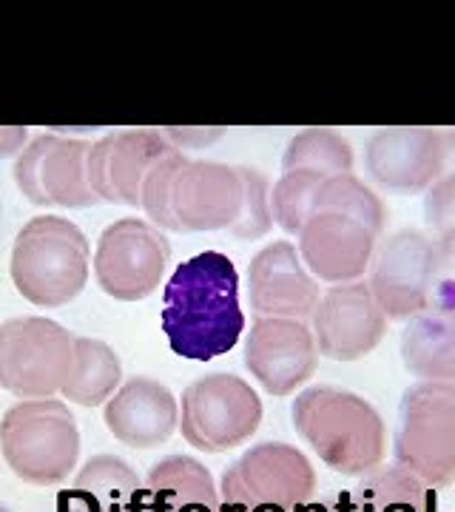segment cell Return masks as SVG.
Listing matches in <instances>:
<instances>
[{"label":"cell","mask_w":455,"mask_h":512,"mask_svg":"<svg viewBox=\"0 0 455 512\" xmlns=\"http://www.w3.org/2000/svg\"><path fill=\"white\" fill-rule=\"evenodd\" d=\"M185 163H188V157L180 148L171 151L168 157H163L151 168L146 185H143V211L160 231H177L180 234V225H177L174 208H171V188H174V180H177V174Z\"/></svg>","instance_id":"4316f807"},{"label":"cell","mask_w":455,"mask_h":512,"mask_svg":"<svg viewBox=\"0 0 455 512\" xmlns=\"http://www.w3.org/2000/svg\"><path fill=\"white\" fill-rule=\"evenodd\" d=\"M57 512H109V507L94 493L72 487L57 493Z\"/></svg>","instance_id":"83f0119b"},{"label":"cell","mask_w":455,"mask_h":512,"mask_svg":"<svg viewBox=\"0 0 455 512\" xmlns=\"http://www.w3.org/2000/svg\"><path fill=\"white\" fill-rule=\"evenodd\" d=\"M319 365L313 328L302 319H256L245 339V367L271 396H291Z\"/></svg>","instance_id":"e0dca14e"},{"label":"cell","mask_w":455,"mask_h":512,"mask_svg":"<svg viewBox=\"0 0 455 512\" xmlns=\"http://www.w3.org/2000/svg\"><path fill=\"white\" fill-rule=\"evenodd\" d=\"M353 495L362 498L373 512H436L438 507L436 490L419 476L401 470L399 464L367 473Z\"/></svg>","instance_id":"603a6c76"},{"label":"cell","mask_w":455,"mask_h":512,"mask_svg":"<svg viewBox=\"0 0 455 512\" xmlns=\"http://www.w3.org/2000/svg\"><path fill=\"white\" fill-rule=\"evenodd\" d=\"M177 146L163 131H114L89 151V183L103 202L143 208V185L151 168Z\"/></svg>","instance_id":"2e32d148"},{"label":"cell","mask_w":455,"mask_h":512,"mask_svg":"<svg viewBox=\"0 0 455 512\" xmlns=\"http://www.w3.org/2000/svg\"><path fill=\"white\" fill-rule=\"evenodd\" d=\"M387 316L367 282L330 285L313 313L319 353L333 362H356L379 348Z\"/></svg>","instance_id":"9a60e30c"},{"label":"cell","mask_w":455,"mask_h":512,"mask_svg":"<svg viewBox=\"0 0 455 512\" xmlns=\"http://www.w3.org/2000/svg\"><path fill=\"white\" fill-rule=\"evenodd\" d=\"M248 296L256 319H313L319 285L305 271L302 256L288 239L265 245L248 265Z\"/></svg>","instance_id":"ac0fdd59"},{"label":"cell","mask_w":455,"mask_h":512,"mask_svg":"<svg viewBox=\"0 0 455 512\" xmlns=\"http://www.w3.org/2000/svg\"><path fill=\"white\" fill-rule=\"evenodd\" d=\"M171 208L182 234H234L245 220L248 208V168L211 160H188L171 188Z\"/></svg>","instance_id":"4fadbf2b"},{"label":"cell","mask_w":455,"mask_h":512,"mask_svg":"<svg viewBox=\"0 0 455 512\" xmlns=\"http://www.w3.org/2000/svg\"><path fill=\"white\" fill-rule=\"evenodd\" d=\"M74 487L97 495L111 512L114 507H123V504L137 498V493H140V478H137V473L128 467L123 458L94 456L77 473Z\"/></svg>","instance_id":"484cf974"},{"label":"cell","mask_w":455,"mask_h":512,"mask_svg":"<svg viewBox=\"0 0 455 512\" xmlns=\"http://www.w3.org/2000/svg\"><path fill=\"white\" fill-rule=\"evenodd\" d=\"M262 424L254 387L234 373H211L182 390V439L202 453H228Z\"/></svg>","instance_id":"9c48e42d"},{"label":"cell","mask_w":455,"mask_h":512,"mask_svg":"<svg viewBox=\"0 0 455 512\" xmlns=\"http://www.w3.org/2000/svg\"><path fill=\"white\" fill-rule=\"evenodd\" d=\"M367 285L387 319H410L430 305L438 285L455 274L436 239L416 228L396 231L376 245Z\"/></svg>","instance_id":"52a82bcc"},{"label":"cell","mask_w":455,"mask_h":512,"mask_svg":"<svg viewBox=\"0 0 455 512\" xmlns=\"http://www.w3.org/2000/svg\"><path fill=\"white\" fill-rule=\"evenodd\" d=\"M89 239L63 217H35L12 245V282L37 308L72 302L89 282Z\"/></svg>","instance_id":"277c9868"},{"label":"cell","mask_w":455,"mask_h":512,"mask_svg":"<svg viewBox=\"0 0 455 512\" xmlns=\"http://www.w3.org/2000/svg\"><path fill=\"white\" fill-rule=\"evenodd\" d=\"M3 458L29 484H60L77 467L80 433L60 399H29L6 410L0 424Z\"/></svg>","instance_id":"8992f818"},{"label":"cell","mask_w":455,"mask_h":512,"mask_svg":"<svg viewBox=\"0 0 455 512\" xmlns=\"http://www.w3.org/2000/svg\"><path fill=\"white\" fill-rule=\"evenodd\" d=\"M384 220V202L359 177L342 174L325 180L296 237L305 268L328 285L359 282L370 271Z\"/></svg>","instance_id":"7a4b0ae2"},{"label":"cell","mask_w":455,"mask_h":512,"mask_svg":"<svg viewBox=\"0 0 455 512\" xmlns=\"http://www.w3.org/2000/svg\"><path fill=\"white\" fill-rule=\"evenodd\" d=\"M86 140H63L57 134H37L20 151L15 163V183L32 205L91 208L103 202L89 183Z\"/></svg>","instance_id":"5bb4252c"},{"label":"cell","mask_w":455,"mask_h":512,"mask_svg":"<svg viewBox=\"0 0 455 512\" xmlns=\"http://www.w3.org/2000/svg\"><path fill=\"white\" fill-rule=\"evenodd\" d=\"M140 493H143V490H140ZM140 493H137L134 501H128V504H123V507H114L111 512H146L143 510V504H140Z\"/></svg>","instance_id":"836d02e7"},{"label":"cell","mask_w":455,"mask_h":512,"mask_svg":"<svg viewBox=\"0 0 455 512\" xmlns=\"http://www.w3.org/2000/svg\"><path fill=\"white\" fill-rule=\"evenodd\" d=\"M393 456L427 487H455V384L416 382L404 390Z\"/></svg>","instance_id":"5b68a950"},{"label":"cell","mask_w":455,"mask_h":512,"mask_svg":"<svg viewBox=\"0 0 455 512\" xmlns=\"http://www.w3.org/2000/svg\"><path fill=\"white\" fill-rule=\"evenodd\" d=\"M291 419L333 473L364 478L382 467L387 430L379 410L362 396L330 384L308 387L293 399Z\"/></svg>","instance_id":"3957f363"},{"label":"cell","mask_w":455,"mask_h":512,"mask_svg":"<svg viewBox=\"0 0 455 512\" xmlns=\"http://www.w3.org/2000/svg\"><path fill=\"white\" fill-rule=\"evenodd\" d=\"M15 140L18 143L26 140V128H0V157H9V154L18 151Z\"/></svg>","instance_id":"4dcf8cb0"},{"label":"cell","mask_w":455,"mask_h":512,"mask_svg":"<svg viewBox=\"0 0 455 512\" xmlns=\"http://www.w3.org/2000/svg\"><path fill=\"white\" fill-rule=\"evenodd\" d=\"M77 336L40 316L9 319L0 328V384L20 399L63 393L74 367Z\"/></svg>","instance_id":"ba28073f"},{"label":"cell","mask_w":455,"mask_h":512,"mask_svg":"<svg viewBox=\"0 0 455 512\" xmlns=\"http://www.w3.org/2000/svg\"><path fill=\"white\" fill-rule=\"evenodd\" d=\"M455 131L441 128H382L364 151L367 174L387 191L421 194L430 191L450 171Z\"/></svg>","instance_id":"7c38bea8"},{"label":"cell","mask_w":455,"mask_h":512,"mask_svg":"<svg viewBox=\"0 0 455 512\" xmlns=\"http://www.w3.org/2000/svg\"><path fill=\"white\" fill-rule=\"evenodd\" d=\"M120 379H123L120 356L100 339L77 336L72 376L63 387V396L80 407H97L111 399Z\"/></svg>","instance_id":"7402d4cb"},{"label":"cell","mask_w":455,"mask_h":512,"mask_svg":"<svg viewBox=\"0 0 455 512\" xmlns=\"http://www.w3.org/2000/svg\"><path fill=\"white\" fill-rule=\"evenodd\" d=\"M160 325L171 350L191 362H211L237 348L245 313L234 262L219 251L180 262L165 282Z\"/></svg>","instance_id":"6da1fadb"},{"label":"cell","mask_w":455,"mask_h":512,"mask_svg":"<svg viewBox=\"0 0 455 512\" xmlns=\"http://www.w3.org/2000/svg\"><path fill=\"white\" fill-rule=\"evenodd\" d=\"M328 177L322 174H313V171H285L271 188V211L273 222L291 234V237H299L305 222L310 217V208H313V200L319 194V188Z\"/></svg>","instance_id":"d4e9b609"},{"label":"cell","mask_w":455,"mask_h":512,"mask_svg":"<svg viewBox=\"0 0 455 512\" xmlns=\"http://www.w3.org/2000/svg\"><path fill=\"white\" fill-rule=\"evenodd\" d=\"M254 512H288V510H282V507H276V504H262V507H254Z\"/></svg>","instance_id":"e575fe53"},{"label":"cell","mask_w":455,"mask_h":512,"mask_svg":"<svg viewBox=\"0 0 455 512\" xmlns=\"http://www.w3.org/2000/svg\"><path fill=\"white\" fill-rule=\"evenodd\" d=\"M3 512H9V510H3Z\"/></svg>","instance_id":"8d00e7d4"},{"label":"cell","mask_w":455,"mask_h":512,"mask_svg":"<svg viewBox=\"0 0 455 512\" xmlns=\"http://www.w3.org/2000/svg\"><path fill=\"white\" fill-rule=\"evenodd\" d=\"M285 171H313L328 180L353 174V148L333 128H305L291 137L282 154V174Z\"/></svg>","instance_id":"cb8c5ba5"},{"label":"cell","mask_w":455,"mask_h":512,"mask_svg":"<svg viewBox=\"0 0 455 512\" xmlns=\"http://www.w3.org/2000/svg\"><path fill=\"white\" fill-rule=\"evenodd\" d=\"M171 262V242L154 222L126 217L111 222L94 251L100 291L120 302H140L160 288Z\"/></svg>","instance_id":"30bf717a"},{"label":"cell","mask_w":455,"mask_h":512,"mask_svg":"<svg viewBox=\"0 0 455 512\" xmlns=\"http://www.w3.org/2000/svg\"><path fill=\"white\" fill-rule=\"evenodd\" d=\"M146 512H180L185 507L219 510V490L208 467L191 456H168L148 473V490L140 493Z\"/></svg>","instance_id":"44dd1931"},{"label":"cell","mask_w":455,"mask_h":512,"mask_svg":"<svg viewBox=\"0 0 455 512\" xmlns=\"http://www.w3.org/2000/svg\"><path fill=\"white\" fill-rule=\"evenodd\" d=\"M330 512H373L362 498H356L353 490L350 493H339L333 501H330Z\"/></svg>","instance_id":"f546056e"},{"label":"cell","mask_w":455,"mask_h":512,"mask_svg":"<svg viewBox=\"0 0 455 512\" xmlns=\"http://www.w3.org/2000/svg\"><path fill=\"white\" fill-rule=\"evenodd\" d=\"M313 493V464L302 450L282 441L254 444L231 467H225L219 481V501L248 504L251 510L262 504H276L293 512L299 504H310Z\"/></svg>","instance_id":"8fae6325"},{"label":"cell","mask_w":455,"mask_h":512,"mask_svg":"<svg viewBox=\"0 0 455 512\" xmlns=\"http://www.w3.org/2000/svg\"><path fill=\"white\" fill-rule=\"evenodd\" d=\"M165 137L180 148H202L208 143H214L222 137V128H214V131H205V128H165Z\"/></svg>","instance_id":"f1b7e54d"},{"label":"cell","mask_w":455,"mask_h":512,"mask_svg":"<svg viewBox=\"0 0 455 512\" xmlns=\"http://www.w3.org/2000/svg\"><path fill=\"white\" fill-rule=\"evenodd\" d=\"M401 362L421 382L455 384V279L438 285L430 305L401 330Z\"/></svg>","instance_id":"ffe728a7"},{"label":"cell","mask_w":455,"mask_h":512,"mask_svg":"<svg viewBox=\"0 0 455 512\" xmlns=\"http://www.w3.org/2000/svg\"><path fill=\"white\" fill-rule=\"evenodd\" d=\"M293 512H330V504H322V501H310V504H299Z\"/></svg>","instance_id":"1f68e13d"},{"label":"cell","mask_w":455,"mask_h":512,"mask_svg":"<svg viewBox=\"0 0 455 512\" xmlns=\"http://www.w3.org/2000/svg\"><path fill=\"white\" fill-rule=\"evenodd\" d=\"M103 421L120 444L151 450L174 436L180 424V404L165 384L134 376L109 399Z\"/></svg>","instance_id":"d6986e66"},{"label":"cell","mask_w":455,"mask_h":512,"mask_svg":"<svg viewBox=\"0 0 455 512\" xmlns=\"http://www.w3.org/2000/svg\"><path fill=\"white\" fill-rule=\"evenodd\" d=\"M436 512H455V504H453V507H444V510H438V507H436Z\"/></svg>","instance_id":"d590c367"},{"label":"cell","mask_w":455,"mask_h":512,"mask_svg":"<svg viewBox=\"0 0 455 512\" xmlns=\"http://www.w3.org/2000/svg\"><path fill=\"white\" fill-rule=\"evenodd\" d=\"M219 512H254L248 504H234V501H219Z\"/></svg>","instance_id":"d6a6232c"}]
</instances>
